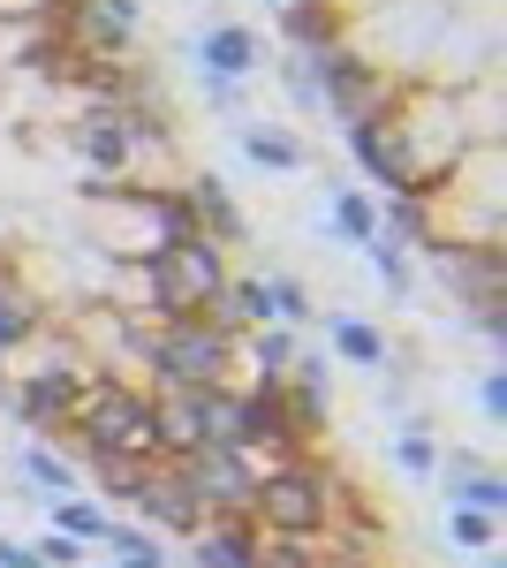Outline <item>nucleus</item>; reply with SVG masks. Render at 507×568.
<instances>
[{
	"label": "nucleus",
	"instance_id": "4468645a",
	"mask_svg": "<svg viewBox=\"0 0 507 568\" xmlns=\"http://www.w3.org/2000/svg\"><path fill=\"white\" fill-rule=\"evenodd\" d=\"M182 197H190V220H197V235L227 243V251L251 235V220H243V205L227 197V182H220V175H182Z\"/></svg>",
	"mask_w": 507,
	"mask_h": 568
},
{
	"label": "nucleus",
	"instance_id": "72a5a7b5",
	"mask_svg": "<svg viewBox=\"0 0 507 568\" xmlns=\"http://www.w3.org/2000/svg\"><path fill=\"white\" fill-rule=\"evenodd\" d=\"M45 8H53V0H45Z\"/></svg>",
	"mask_w": 507,
	"mask_h": 568
},
{
	"label": "nucleus",
	"instance_id": "f8f14e48",
	"mask_svg": "<svg viewBox=\"0 0 507 568\" xmlns=\"http://www.w3.org/2000/svg\"><path fill=\"white\" fill-rule=\"evenodd\" d=\"M265 69V39L251 23H205L197 31V77H227V84H251Z\"/></svg>",
	"mask_w": 507,
	"mask_h": 568
},
{
	"label": "nucleus",
	"instance_id": "aec40b11",
	"mask_svg": "<svg viewBox=\"0 0 507 568\" xmlns=\"http://www.w3.org/2000/svg\"><path fill=\"white\" fill-rule=\"evenodd\" d=\"M257 568H326L318 530H257Z\"/></svg>",
	"mask_w": 507,
	"mask_h": 568
},
{
	"label": "nucleus",
	"instance_id": "2eb2a0df",
	"mask_svg": "<svg viewBox=\"0 0 507 568\" xmlns=\"http://www.w3.org/2000/svg\"><path fill=\"white\" fill-rule=\"evenodd\" d=\"M281 39H288V53H318V45L348 39V0H288Z\"/></svg>",
	"mask_w": 507,
	"mask_h": 568
},
{
	"label": "nucleus",
	"instance_id": "a211bd4d",
	"mask_svg": "<svg viewBox=\"0 0 507 568\" xmlns=\"http://www.w3.org/2000/svg\"><path fill=\"white\" fill-rule=\"evenodd\" d=\"M243 364H251L243 387H281L288 364H296V326H251L243 334Z\"/></svg>",
	"mask_w": 507,
	"mask_h": 568
},
{
	"label": "nucleus",
	"instance_id": "20e7f679",
	"mask_svg": "<svg viewBox=\"0 0 507 568\" xmlns=\"http://www.w3.org/2000/svg\"><path fill=\"white\" fill-rule=\"evenodd\" d=\"M386 130L402 144L409 175L424 182V197L447 182V168L469 152V122H463V99L455 84H402V99L386 106Z\"/></svg>",
	"mask_w": 507,
	"mask_h": 568
},
{
	"label": "nucleus",
	"instance_id": "9b49d317",
	"mask_svg": "<svg viewBox=\"0 0 507 568\" xmlns=\"http://www.w3.org/2000/svg\"><path fill=\"white\" fill-rule=\"evenodd\" d=\"M348 152H356V168H364V182H379L386 197H424V182L409 175V160H402V144H394V130L379 122H348Z\"/></svg>",
	"mask_w": 507,
	"mask_h": 568
},
{
	"label": "nucleus",
	"instance_id": "f03ea898",
	"mask_svg": "<svg viewBox=\"0 0 507 568\" xmlns=\"http://www.w3.org/2000/svg\"><path fill=\"white\" fill-rule=\"evenodd\" d=\"M77 160L91 175H114V182H152V175H174V130L160 114H144V99H114V106H84L77 114ZM182 182V175H174Z\"/></svg>",
	"mask_w": 507,
	"mask_h": 568
},
{
	"label": "nucleus",
	"instance_id": "dca6fc26",
	"mask_svg": "<svg viewBox=\"0 0 507 568\" xmlns=\"http://www.w3.org/2000/svg\"><path fill=\"white\" fill-rule=\"evenodd\" d=\"M235 144L251 152L257 168H273V175H303L311 168V144L296 130H281V122H235Z\"/></svg>",
	"mask_w": 507,
	"mask_h": 568
},
{
	"label": "nucleus",
	"instance_id": "a878e982",
	"mask_svg": "<svg viewBox=\"0 0 507 568\" xmlns=\"http://www.w3.org/2000/svg\"><path fill=\"white\" fill-rule=\"evenodd\" d=\"M364 251H372V265H379V281L386 288H394V296H409V251H402V243H394V235H372V243H364Z\"/></svg>",
	"mask_w": 507,
	"mask_h": 568
},
{
	"label": "nucleus",
	"instance_id": "6ab92c4d",
	"mask_svg": "<svg viewBox=\"0 0 507 568\" xmlns=\"http://www.w3.org/2000/svg\"><path fill=\"white\" fill-rule=\"evenodd\" d=\"M16 463H23V478L39 485L45 500H61V493H84V463H69V455H53L45 439H23V447H16Z\"/></svg>",
	"mask_w": 507,
	"mask_h": 568
},
{
	"label": "nucleus",
	"instance_id": "bb28decb",
	"mask_svg": "<svg viewBox=\"0 0 507 568\" xmlns=\"http://www.w3.org/2000/svg\"><path fill=\"white\" fill-rule=\"evenodd\" d=\"M31 554H39L45 568H84L91 546H84V538H69V530H53V524H45L39 538H31Z\"/></svg>",
	"mask_w": 507,
	"mask_h": 568
},
{
	"label": "nucleus",
	"instance_id": "5701e85b",
	"mask_svg": "<svg viewBox=\"0 0 507 568\" xmlns=\"http://www.w3.org/2000/svg\"><path fill=\"white\" fill-rule=\"evenodd\" d=\"M107 524H114V516H107L91 493H61V500H53V530H69V538H84V546H99Z\"/></svg>",
	"mask_w": 507,
	"mask_h": 568
},
{
	"label": "nucleus",
	"instance_id": "0eeeda50",
	"mask_svg": "<svg viewBox=\"0 0 507 568\" xmlns=\"http://www.w3.org/2000/svg\"><path fill=\"white\" fill-rule=\"evenodd\" d=\"M174 470H182V485H190V500H197L205 516H251L257 463L243 455V447H197V455H182Z\"/></svg>",
	"mask_w": 507,
	"mask_h": 568
},
{
	"label": "nucleus",
	"instance_id": "c85d7f7f",
	"mask_svg": "<svg viewBox=\"0 0 507 568\" xmlns=\"http://www.w3.org/2000/svg\"><path fill=\"white\" fill-rule=\"evenodd\" d=\"M0 568H45L31 546H16V538H0Z\"/></svg>",
	"mask_w": 507,
	"mask_h": 568
},
{
	"label": "nucleus",
	"instance_id": "f3484780",
	"mask_svg": "<svg viewBox=\"0 0 507 568\" xmlns=\"http://www.w3.org/2000/svg\"><path fill=\"white\" fill-rule=\"evenodd\" d=\"M326 342H334L341 364H364V372H394V342H386L372 318H356V311H334V318H326Z\"/></svg>",
	"mask_w": 507,
	"mask_h": 568
},
{
	"label": "nucleus",
	"instance_id": "7ed1b4c3",
	"mask_svg": "<svg viewBox=\"0 0 507 568\" xmlns=\"http://www.w3.org/2000/svg\"><path fill=\"white\" fill-rule=\"evenodd\" d=\"M69 463H152L160 433H152V387L144 379H114V372H91L84 402L69 417Z\"/></svg>",
	"mask_w": 507,
	"mask_h": 568
},
{
	"label": "nucleus",
	"instance_id": "412c9836",
	"mask_svg": "<svg viewBox=\"0 0 507 568\" xmlns=\"http://www.w3.org/2000/svg\"><path fill=\"white\" fill-rule=\"evenodd\" d=\"M326 227H334L341 243H372V235H379V205H372L364 190H334V205H326Z\"/></svg>",
	"mask_w": 507,
	"mask_h": 568
},
{
	"label": "nucleus",
	"instance_id": "7c9ffc66",
	"mask_svg": "<svg viewBox=\"0 0 507 568\" xmlns=\"http://www.w3.org/2000/svg\"><path fill=\"white\" fill-rule=\"evenodd\" d=\"M0 387H8V356H0Z\"/></svg>",
	"mask_w": 507,
	"mask_h": 568
},
{
	"label": "nucleus",
	"instance_id": "ddd939ff",
	"mask_svg": "<svg viewBox=\"0 0 507 568\" xmlns=\"http://www.w3.org/2000/svg\"><path fill=\"white\" fill-rule=\"evenodd\" d=\"M197 568H257V524L251 516H205L182 538Z\"/></svg>",
	"mask_w": 507,
	"mask_h": 568
},
{
	"label": "nucleus",
	"instance_id": "c756f323",
	"mask_svg": "<svg viewBox=\"0 0 507 568\" xmlns=\"http://www.w3.org/2000/svg\"><path fill=\"white\" fill-rule=\"evenodd\" d=\"M114 568H168L160 546H136V554H114Z\"/></svg>",
	"mask_w": 507,
	"mask_h": 568
},
{
	"label": "nucleus",
	"instance_id": "39448f33",
	"mask_svg": "<svg viewBox=\"0 0 507 568\" xmlns=\"http://www.w3.org/2000/svg\"><path fill=\"white\" fill-rule=\"evenodd\" d=\"M243 342L220 334L205 311L197 318H160L144 334V387H235Z\"/></svg>",
	"mask_w": 507,
	"mask_h": 568
},
{
	"label": "nucleus",
	"instance_id": "b1692460",
	"mask_svg": "<svg viewBox=\"0 0 507 568\" xmlns=\"http://www.w3.org/2000/svg\"><path fill=\"white\" fill-rule=\"evenodd\" d=\"M265 311H273V326H303L311 318V288L296 273H265Z\"/></svg>",
	"mask_w": 507,
	"mask_h": 568
},
{
	"label": "nucleus",
	"instance_id": "2f4dec72",
	"mask_svg": "<svg viewBox=\"0 0 507 568\" xmlns=\"http://www.w3.org/2000/svg\"><path fill=\"white\" fill-rule=\"evenodd\" d=\"M477 568H500V561H485V554H477Z\"/></svg>",
	"mask_w": 507,
	"mask_h": 568
},
{
	"label": "nucleus",
	"instance_id": "f257e3e1",
	"mask_svg": "<svg viewBox=\"0 0 507 568\" xmlns=\"http://www.w3.org/2000/svg\"><path fill=\"white\" fill-rule=\"evenodd\" d=\"M364 516H372V500L356 493V478H341L318 455H288V463L257 470L251 493L257 530H326V524H364Z\"/></svg>",
	"mask_w": 507,
	"mask_h": 568
},
{
	"label": "nucleus",
	"instance_id": "9d476101",
	"mask_svg": "<svg viewBox=\"0 0 507 568\" xmlns=\"http://www.w3.org/2000/svg\"><path fill=\"white\" fill-rule=\"evenodd\" d=\"M152 433H160V455L168 463L212 447L205 439V387H152Z\"/></svg>",
	"mask_w": 507,
	"mask_h": 568
},
{
	"label": "nucleus",
	"instance_id": "393cba45",
	"mask_svg": "<svg viewBox=\"0 0 507 568\" xmlns=\"http://www.w3.org/2000/svg\"><path fill=\"white\" fill-rule=\"evenodd\" d=\"M447 530H455V546H463V554H493V538H500V516L447 500Z\"/></svg>",
	"mask_w": 507,
	"mask_h": 568
},
{
	"label": "nucleus",
	"instance_id": "1a4fd4ad",
	"mask_svg": "<svg viewBox=\"0 0 507 568\" xmlns=\"http://www.w3.org/2000/svg\"><path fill=\"white\" fill-rule=\"evenodd\" d=\"M432 265H439V281L469 304H500L507 296V251L500 243H439L432 251Z\"/></svg>",
	"mask_w": 507,
	"mask_h": 568
},
{
	"label": "nucleus",
	"instance_id": "cd10ccee",
	"mask_svg": "<svg viewBox=\"0 0 507 568\" xmlns=\"http://www.w3.org/2000/svg\"><path fill=\"white\" fill-rule=\"evenodd\" d=\"M477 402H485V417L500 425L507 417V372H485V379H477Z\"/></svg>",
	"mask_w": 507,
	"mask_h": 568
},
{
	"label": "nucleus",
	"instance_id": "6e6552de",
	"mask_svg": "<svg viewBox=\"0 0 507 568\" xmlns=\"http://www.w3.org/2000/svg\"><path fill=\"white\" fill-rule=\"evenodd\" d=\"M129 516H144V530H168V538H190V530L205 524V508L190 500V485H182V470H174L168 455H152V463L136 470Z\"/></svg>",
	"mask_w": 507,
	"mask_h": 568
},
{
	"label": "nucleus",
	"instance_id": "423d86ee",
	"mask_svg": "<svg viewBox=\"0 0 507 568\" xmlns=\"http://www.w3.org/2000/svg\"><path fill=\"white\" fill-rule=\"evenodd\" d=\"M53 31L69 39V53L129 61V45L144 31V0H53Z\"/></svg>",
	"mask_w": 507,
	"mask_h": 568
},
{
	"label": "nucleus",
	"instance_id": "4be33fe9",
	"mask_svg": "<svg viewBox=\"0 0 507 568\" xmlns=\"http://www.w3.org/2000/svg\"><path fill=\"white\" fill-rule=\"evenodd\" d=\"M394 470H409V478H432L439 470V439L424 417H402V433H394Z\"/></svg>",
	"mask_w": 507,
	"mask_h": 568
},
{
	"label": "nucleus",
	"instance_id": "473e14b6",
	"mask_svg": "<svg viewBox=\"0 0 507 568\" xmlns=\"http://www.w3.org/2000/svg\"><path fill=\"white\" fill-rule=\"evenodd\" d=\"M273 8H288V0H273Z\"/></svg>",
	"mask_w": 507,
	"mask_h": 568
}]
</instances>
